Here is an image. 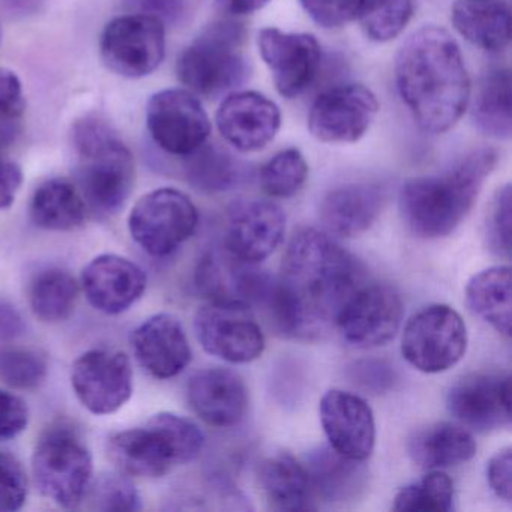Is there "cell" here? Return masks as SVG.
<instances>
[{
	"instance_id": "8d00e7d4",
	"label": "cell",
	"mask_w": 512,
	"mask_h": 512,
	"mask_svg": "<svg viewBox=\"0 0 512 512\" xmlns=\"http://www.w3.org/2000/svg\"><path fill=\"white\" fill-rule=\"evenodd\" d=\"M308 164L299 149L289 148L275 154L260 169V185L274 199H289L304 187Z\"/></svg>"
},
{
	"instance_id": "5b68a950",
	"label": "cell",
	"mask_w": 512,
	"mask_h": 512,
	"mask_svg": "<svg viewBox=\"0 0 512 512\" xmlns=\"http://www.w3.org/2000/svg\"><path fill=\"white\" fill-rule=\"evenodd\" d=\"M205 446L203 431L176 413L152 416L143 427L118 431L107 440V455L125 475L161 478L190 463Z\"/></svg>"
},
{
	"instance_id": "9c48e42d",
	"label": "cell",
	"mask_w": 512,
	"mask_h": 512,
	"mask_svg": "<svg viewBox=\"0 0 512 512\" xmlns=\"http://www.w3.org/2000/svg\"><path fill=\"white\" fill-rule=\"evenodd\" d=\"M199 226V211L193 200L175 188H158L134 205L128 218L137 245L154 257L175 253Z\"/></svg>"
},
{
	"instance_id": "8fae6325",
	"label": "cell",
	"mask_w": 512,
	"mask_h": 512,
	"mask_svg": "<svg viewBox=\"0 0 512 512\" xmlns=\"http://www.w3.org/2000/svg\"><path fill=\"white\" fill-rule=\"evenodd\" d=\"M197 340L209 355L230 364L256 361L265 337L251 307L238 302L209 301L194 317Z\"/></svg>"
},
{
	"instance_id": "e0dca14e",
	"label": "cell",
	"mask_w": 512,
	"mask_h": 512,
	"mask_svg": "<svg viewBox=\"0 0 512 512\" xmlns=\"http://www.w3.org/2000/svg\"><path fill=\"white\" fill-rule=\"evenodd\" d=\"M197 290L208 301L265 304L272 281L254 263L233 256L226 247L214 248L196 268Z\"/></svg>"
},
{
	"instance_id": "f907efd6",
	"label": "cell",
	"mask_w": 512,
	"mask_h": 512,
	"mask_svg": "<svg viewBox=\"0 0 512 512\" xmlns=\"http://www.w3.org/2000/svg\"><path fill=\"white\" fill-rule=\"evenodd\" d=\"M218 10L229 17H244L263 10L271 0H215Z\"/></svg>"
},
{
	"instance_id": "d4e9b609",
	"label": "cell",
	"mask_w": 512,
	"mask_h": 512,
	"mask_svg": "<svg viewBox=\"0 0 512 512\" xmlns=\"http://www.w3.org/2000/svg\"><path fill=\"white\" fill-rule=\"evenodd\" d=\"M385 202L386 191L382 185L371 182L341 185L323 197L320 220L334 235L353 238L373 226Z\"/></svg>"
},
{
	"instance_id": "f5cc1de1",
	"label": "cell",
	"mask_w": 512,
	"mask_h": 512,
	"mask_svg": "<svg viewBox=\"0 0 512 512\" xmlns=\"http://www.w3.org/2000/svg\"><path fill=\"white\" fill-rule=\"evenodd\" d=\"M0 41H2V28H0Z\"/></svg>"
},
{
	"instance_id": "f546056e",
	"label": "cell",
	"mask_w": 512,
	"mask_h": 512,
	"mask_svg": "<svg viewBox=\"0 0 512 512\" xmlns=\"http://www.w3.org/2000/svg\"><path fill=\"white\" fill-rule=\"evenodd\" d=\"M88 211L77 185L62 178L43 182L31 200V218L35 226L53 232L79 229L85 224Z\"/></svg>"
},
{
	"instance_id": "d6986e66",
	"label": "cell",
	"mask_w": 512,
	"mask_h": 512,
	"mask_svg": "<svg viewBox=\"0 0 512 512\" xmlns=\"http://www.w3.org/2000/svg\"><path fill=\"white\" fill-rule=\"evenodd\" d=\"M286 235V214L268 200H242L227 215L224 247L244 262L268 259Z\"/></svg>"
},
{
	"instance_id": "b9f144b4",
	"label": "cell",
	"mask_w": 512,
	"mask_h": 512,
	"mask_svg": "<svg viewBox=\"0 0 512 512\" xmlns=\"http://www.w3.org/2000/svg\"><path fill=\"white\" fill-rule=\"evenodd\" d=\"M28 499V476L14 455L0 452V512L23 508Z\"/></svg>"
},
{
	"instance_id": "7a4b0ae2",
	"label": "cell",
	"mask_w": 512,
	"mask_h": 512,
	"mask_svg": "<svg viewBox=\"0 0 512 512\" xmlns=\"http://www.w3.org/2000/svg\"><path fill=\"white\" fill-rule=\"evenodd\" d=\"M394 74L401 101L425 133H446L469 107V74L446 29L424 26L413 32L398 49Z\"/></svg>"
},
{
	"instance_id": "ac0fdd59",
	"label": "cell",
	"mask_w": 512,
	"mask_h": 512,
	"mask_svg": "<svg viewBox=\"0 0 512 512\" xmlns=\"http://www.w3.org/2000/svg\"><path fill=\"white\" fill-rule=\"evenodd\" d=\"M217 127L223 139L236 151L242 154L259 152L280 131V107L260 92H230L218 109Z\"/></svg>"
},
{
	"instance_id": "4dcf8cb0",
	"label": "cell",
	"mask_w": 512,
	"mask_h": 512,
	"mask_svg": "<svg viewBox=\"0 0 512 512\" xmlns=\"http://www.w3.org/2000/svg\"><path fill=\"white\" fill-rule=\"evenodd\" d=\"M470 310L494 331L511 335V268L491 266L470 278L466 286Z\"/></svg>"
},
{
	"instance_id": "603a6c76",
	"label": "cell",
	"mask_w": 512,
	"mask_h": 512,
	"mask_svg": "<svg viewBox=\"0 0 512 512\" xmlns=\"http://www.w3.org/2000/svg\"><path fill=\"white\" fill-rule=\"evenodd\" d=\"M146 284L145 271L118 254L95 257L82 274L83 292L92 307L112 316L130 310L142 298Z\"/></svg>"
},
{
	"instance_id": "836d02e7",
	"label": "cell",
	"mask_w": 512,
	"mask_h": 512,
	"mask_svg": "<svg viewBox=\"0 0 512 512\" xmlns=\"http://www.w3.org/2000/svg\"><path fill=\"white\" fill-rule=\"evenodd\" d=\"M79 284L61 268H49L35 275L29 287V301L38 319L46 323L67 320L76 310Z\"/></svg>"
},
{
	"instance_id": "4316f807",
	"label": "cell",
	"mask_w": 512,
	"mask_h": 512,
	"mask_svg": "<svg viewBox=\"0 0 512 512\" xmlns=\"http://www.w3.org/2000/svg\"><path fill=\"white\" fill-rule=\"evenodd\" d=\"M451 22L464 40L485 52H503L511 43V11L500 0H455Z\"/></svg>"
},
{
	"instance_id": "5bb4252c",
	"label": "cell",
	"mask_w": 512,
	"mask_h": 512,
	"mask_svg": "<svg viewBox=\"0 0 512 512\" xmlns=\"http://www.w3.org/2000/svg\"><path fill=\"white\" fill-rule=\"evenodd\" d=\"M71 385L89 412L112 415L133 395V367L128 356L118 350H89L74 362Z\"/></svg>"
},
{
	"instance_id": "7dc6e473",
	"label": "cell",
	"mask_w": 512,
	"mask_h": 512,
	"mask_svg": "<svg viewBox=\"0 0 512 512\" xmlns=\"http://www.w3.org/2000/svg\"><path fill=\"white\" fill-rule=\"evenodd\" d=\"M512 451L511 448L500 449L488 461L487 479L491 490L499 499L511 502L512 493Z\"/></svg>"
},
{
	"instance_id": "3957f363",
	"label": "cell",
	"mask_w": 512,
	"mask_h": 512,
	"mask_svg": "<svg viewBox=\"0 0 512 512\" xmlns=\"http://www.w3.org/2000/svg\"><path fill=\"white\" fill-rule=\"evenodd\" d=\"M497 160L494 149L479 148L442 175L407 181L400 191V211L406 226L419 238L451 235L475 205Z\"/></svg>"
},
{
	"instance_id": "74e56055",
	"label": "cell",
	"mask_w": 512,
	"mask_h": 512,
	"mask_svg": "<svg viewBox=\"0 0 512 512\" xmlns=\"http://www.w3.org/2000/svg\"><path fill=\"white\" fill-rule=\"evenodd\" d=\"M49 364L38 350L5 347L0 350V380L14 389H35L46 380Z\"/></svg>"
},
{
	"instance_id": "f6af8a7d",
	"label": "cell",
	"mask_w": 512,
	"mask_h": 512,
	"mask_svg": "<svg viewBox=\"0 0 512 512\" xmlns=\"http://www.w3.org/2000/svg\"><path fill=\"white\" fill-rule=\"evenodd\" d=\"M125 10L160 20L163 25H176L187 11V0H125Z\"/></svg>"
},
{
	"instance_id": "1f68e13d",
	"label": "cell",
	"mask_w": 512,
	"mask_h": 512,
	"mask_svg": "<svg viewBox=\"0 0 512 512\" xmlns=\"http://www.w3.org/2000/svg\"><path fill=\"white\" fill-rule=\"evenodd\" d=\"M511 97L508 68H494L482 77L472 103V121L482 134L497 140L511 137Z\"/></svg>"
},
{
	"instance_id": "7c38bea8",
	"label": "cell",
	"mask_w": 512,
	"mask_h": 512,
	"mask_svg": "<svg viewBox=\"0 0 512 512\" xmlns=\"http://www.w3.org/2000/svg\"><path fill=\"white\" fill-rule=\"evenodd\" d=\"M146 125L161 151L182 158L205 145L211 134L208 113L188 89H166L152 95Z\"/></svg>"
},
{
	"instance_id": "7bdbcfd3",
	"label": "cell",
	"mask_w": 512,
	"mask_h": 512,
	"mask_svg": "<svg viewBox=\"0 0 512 512\" xmlns=\"http://www.w3.org/2000/svg\"><path fill=\"white\" fill-rule=\"evenodd\" d=\"M29 424V407L19 395L0 391V442L14 439Z\"/></svg>"
},
{
	"instance_id": "6da1fadb",
	"label": "cell",
	"mask_w": 512,
	"mask_h": 512,
	"mask_svg": "<svg viewBox=\"0 0 512 512\" xmlns=\"http://www.w3.org/2000/svg\"><path fill=\"white\" fill-rule=\"evenodd\" d=\"M362 284L364 271L352 254L325 233L304 229L290 241L265 305L281 334L317 340L337 328L341 310Z\"/></svg>"
},
{
	"instance_id": "30bf717a",
	"label": "cell",
	"mask_w": 512,
	"mask_h": 512,
	"mask_svg": "<svg viewBox=\"0 0 512 512\" xmlns=\"http://www.w3.org/2000/svg\"><path fill=\"white\" fill-rule=\"evenodd\" d=\"M100 55L113 73L143 79L166 56V25L142 14H125L107 23L100 38Z\"/></svg>"
},
{
	"instance_id": "ba28073f",
	"label": "cell",
	"mask_w": 512,
	"mask_h": 512,
	"mask_svg": "<svg viewBox=\"0 0 512 512\" xmlns=\"http://www.w3.org/2000/svg\"><path fill=\"white\" fill-rule=\"evenodd\" d=\"M466 350V323L449 305H428L404 326L401 353L422 373L448 371L463 359Z\"/></svg>"
},
{
	"instance_id": "7402d4cb",
	"label": "cell",
	"mask_w": 512,
	"mask_h": 512,
	"mask_svg": "<svg viewBox=\"0 0 512 512\" xmlns=\"http://www.w3.org/2000/svg\"><path fill=\"white\" fill-rule=\"evenodd\" d=\"M131 346L139 364L161 380L179 376L193 358L181 320L169 313L155 314L137 326Z\"/></svg>"
},
{
	"instance_id": "ffe728a7",
	"label": "cell",
	"mask_w": 512,
	"mask_h": 512,
	"mask_svg": "<svg viewBox=\"0 0 512 512\" xmlns=\"http://www.w3.org/2000/svg\"><path fill=\"white\" fill-rule=\"evenodd\" d=\"M319 412L332 449L350 460L370 458L376 443V422L364 398L343 389H332L320 400Z\"/></svg>"
},
{
	"instance_id": "83f0119b",
	"label": "cell",
	"mask_w": 512,
	"mask_h": 512,
	"mask_svg": "<svg viewBox=\"0 0 512 512\" xmlns=\"http://www.w3.org/2000/svg\"><path fill=\"white\" fill-rule=\"evenodd\" d=\"M257 479L266 502L277 511H301L310 506V479L304 464L287 452H277L260 461Z\"/></svg>"
},
{
	"instance_id": "60d3db41",
	"label": "cell",
	"mask_w": 512,
	"mask_h": 512,
	"mask_svg": "<svg viewBox=\"0 0 512 512\" xmlns=\"http://www.w3.org/2000/svg\"><path fill=\"white\" fill-rule=\"evenodd\" d=\"M307 16L323 29H338L356 22L365 0H299Z\"/></svg>"
},
{
	"instance_id": "4fadbf2b",
	"label": "cell",
	"mask_w": 512,
	"mask_h": 512,
	"mask_svg": "<svg viewBox=\"0 0 512 512\" xmlns=\"http://www.w3.org/2000/svg\"><path fill=\"white\" fill-rule=\"evenodd\" d=\"M379 113V101L364 85L335 86L320 94L308 113L314 139L331 145L356 143L370 130Z\"/></svg>"
},
{
	"instance_id": "8992f818",
	"label": "cell",
	"mask_w": 512,
	"mask_h": 512,
	"mask_svg": "<svg viewBox=\"0 0 512 512\" xmlns=\"http://www.w3.org/2000/svg\"><path fill=\"white\" fill-rule=\"evenodd\" d=\"M245 41L247 31L235 20H221L208 26L179 55V82L199 97L215 98L235 92L250 77Z\"/></svg>"
},
{
	"instance_id": "9a60e30c",
	"label": "cell",
	"mask_w": 512,
	"mask_h": 512,
	"mask_svg": "<svg viewBox=\"0 0 512 512\" xmlns=\"http://www.w3.org/2000/svg\"><path fill=\"white\" fill-rule=\"evenodd\" d=\"M403 302L386 284H362L347 301L337 328L347 343L359 349L385 346L400 329Z\"/></svg>"
},
{
	"instance_id": "c3c4849f",
	"label": "cell",
	"mask_w": 512,
	"mask_h": 512,
	"mask_svg": "<svg viewBox=\"0 0 512 512\" xmlns=\"http://www.w3.org/2000/svg\"><path fill=\"white\" fill-rule=\"evenodd\" d=\"M23 184V172L19 164L0 152V209L13 205Z\"/></svg>"
},
{
	"instance_id": "e575fe53",
	"label": "cell",
	"mask_w": 512,
	"mask_h": 512,
	"mask_svg": "<svg viewBox=\"0 0 512 512\" xmlns=\"http://www.w3.org/2000/svg\"><path fill=\"white\" fill-rule=\"evenodd\" d=\"M454 509V482L442 470H431L421 481L401 488L394 511L449 512Z\"/></svg>"
},
{
	"instance_id": "f35d334b",
	"label": "cell",
	"mask_w": 512,
	"mask_h": 512,
	"mask_svg": "<svg viewBox=\"0 0 512 512\" xmlns=\"http://www.w3.org/2000/svg\"><path fill=\"white\" fill-rule=\"evenodd\" d=\"M85 500L89 508L104 512H130L142 509L139 491L127 476L119 473H103L92 479Z\"/></svg>"
},
{
	"instance_id": "277c9868",
	"label": "cell",
	"mask_w": 512,
	"mask_h": 512,
	"mask_svg": "<svg viewBox=\"0 0 512 512\" xmlns=\"http://www.w3.org/2000/svg\"><path fill=\"white\" fill-rule=\"evenodd\" d=\"M77 188L97 217L118 214L130 199L136 181L133 154L112 124L98 115L74 122Z\"/></svg>"
},
{
	"instance_id": "f1b7e54d",
	"label": "cell",
	"mask_w": 512,
	"mask_h": 512,
	"mask_svg": "<svg viewBox=\"0 0 512 512\" xmlns=\"http://www.w3.org/2000/svg\"><path fill=\"white\" fill-rule=\"evenodd\" d=\"M407 451L424 469L440 470L472 460L476 443L463 427L451 422H436L415 431L407 443Z\"/></svg>"
},
{
	"instance_id": "681fc988",
	"label": "cell",
	"mask_w": 512,
	"mask_h": 512,
	"mask_svg": "<svg viewBox=\"0 0 512 512\" xmlns=\"http://www.w3.org/2000/svg\"><path fill=\"white\" fill-rule=\"evenodd\" d=\"M25 332V320L16 305L0 296V343H10Z\"/></svg>"
},
{
	"instance_id": "ee69618b",
	"label": "cell",
	"mask_w": 512,
	"mask_h": 512,
	"mask_svg": "<svg viewBox=\"0 0 512 512\" xmlns=\"http://www.w3.org/2000/svg\"><path fill=\"white\" fill-rule=\"evenodd\" d=\"M25 110V94L19 76L0 67V121H19Z\"/></svg>"
},
{
	"instance_id": "816d5d0a",
	"label": "cell",
	"mask_w": 512,
	"mask_h": 512,
	"mask_svg": "<svg viewBox=\"0 0 512 512\" xmlns=\"http://www.w3.org/2000/svg\"><path fill=\"white\" fill-rule=\"evenodd\" d=\"M47 0H0L8 14L14 17H29L40 13Z\"/></svg>"
},
{
	"instance_id": "44dd1931",
	"label": "cell",
	"mask_w": 512,
	"mask_h": 512,
	"mask_svg": "<svg viewBox=\"0 0 512 512\" xmlns=\"http://www.w3.org/2000/svg\"><path fill=\"white\" fill-rule=\"evenodd\" d=\"M449 412L467 427L496 430L511 422V377L475 373L458 380L446 397Z\"/></svg>"
},
{
	"instance_id": "484cf974",
	"label": "cell",
	"mask_w": 512,
	"mask_h": 512,
	"mask_svg": "<svg viewBox=\"0 0 512 512\" xmlns=\"http://www.w3.org/2000/svg\"><path fill=\"white\" fill-rule=\"evenodd\" d=\"M362 463L338 454L331 446L314 449L304 464L311 494L326 503L355 500L367 485V467Z\"/></svg>"
},
{
	"instance_id": "cb8c5ba5",
	"label": "cell",
	"mask_w": 512,
	"mask_h": 512,
	"mask_svg": "<svg viewBox=\"0 0 512 512\" xmlns=\"http://www.w3.org/2000/svg\"><path fill=\"white\" fill-rule=\"evenodd\" d=\"M187 398L193 412L212 427H235L247 413V386L239 374L227 368L194 374L188 382Z\"/></svg>"
},
{
	"instance_id": "bcb514c9",
	"label": "cell",
	"mask_w": 512,
	"mask_h": 512,
	"mask_svg": "<svg viewBox=\"0 0 512 512\" xmlns=\"http://www.w3.org/2000/svg\"><path fill=\"white\" fill-rule=\"evenodd\" d=\"M350 371V379L356 385L376 394L391 388L395 380L394 370L382 361L356 362Z\"/></svg>"
},
{
	"instance_id": "ab89813d",
	"label": "cell",
	"mask_w": 512,
	"mask_h": 512,
	"mask_svg": "<svg viewBox=\"0 0 512 512\" xmlns=\"http://www.w3.org/2000/svg\"><path fill=\"white\" fill-rule=\"evenodd\" d=\"M511 185H505L494 194L488 208L485 238L488 247L497 256H511Z\"/></svg>"
},
{
	"instance_id": "d590c367",
	"label": "cell",
	"mask_w": 512,
	"mask_h": 512,
	"mask_svg": "<svg viewBox=\"0 0 512 512\" xmlns=\"http://www.w3.org/2000/svg\"><path fill=\"white\" fill-rule=\"evenodd\" d=\"M413 17V0H365L358 22L365 37L389 43L401 35Z\"/></svg>"
},
{
	"instance_id": "52a82bcc",
	"label": "cell",
	"mask_w": 512,
	"mask_h": 512,
	"mask_svg": "<svg viewBox=\"0 0 512 512\" xmlns=\"http://www.w3.org/2000/svg\"><path fill=\"white\" fill-rule=\"evenodd\" d=\"M35 485L44 497L65 509L85 500L94 479V461L85 440L67 424L44 431L32 455Z\"/></svg>"
},
{
	"instance_id": "2e32d148",
	"label": "cell",
	"mask_w": 512,
	"mask_h": 512,
	"mask_svg": "<svg viewBox=\"0 0 512 512\" xmlns=\"http://www.w3.org/2000/svg\"><path fill=\"white\" fill-rule=\"evenodd\" d=\"M257 46L281 97L292 100L316 82L322 49L314 35L265 28L259 32Z\"/></svg>"
},
{
	"instance_id": "d6a6232c",
	"label": "cell",
	"mask_w": 512,
	"mask_h": 512,
	"mask_svg": "<svg viewBox=\"0 0 512 512\" xmlns=\"http://www.w3.org/2000/svg\"><path fill=\"white\" fill-rule=\"evenodd\" d=\"M184 172L188 182L203 193H223L241 184L247 167L227 149L206 142L187 155Z\"/></svg>"
}]
</instances>
